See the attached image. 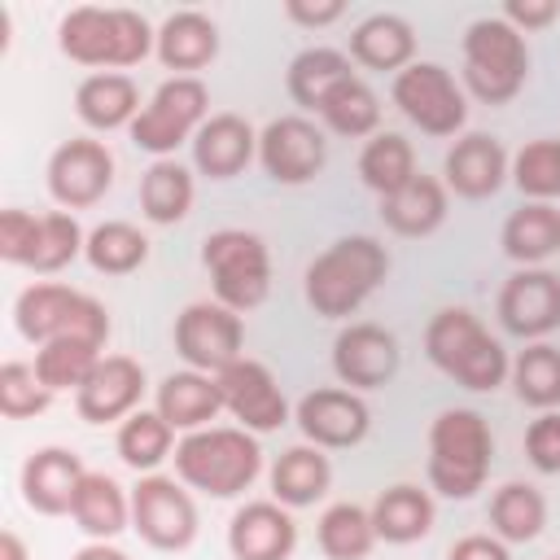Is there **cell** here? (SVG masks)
<instances>
[{
	"label": "cell",
	"mask_w": 560,
	"mask_h": 560,
	"mask_svg": "<svg viewBox=\"0 0 560 560\" xmlns=\"http://www.w3.org/2000/svg\"><path fill=\"white\" fill-rule=\"evenodd\" d=\"M389 276V249L376 236H341L311 258L302 276L306 306L319 319H350Z\"/></svg>",
	"instance_id": "obj_1"
},
{
	"label": "cell",
	"mask_w": 560,
	"mask_h": 560,
	"mask_svg": "<svg viewBox=\"0 0 560 560\" xmlns=\"http://www.w3.org/2000/svg\"><path fill=\"white\" fill-rule=\"evenodd\" d=\"M175 477L210 499H236L245 494L262 472V446L258 433L241 424H210L197 433H184L175 442Z\"/></svg>",
	"instance_id": "obj_2"
},
{
	"label": "cell",
	"mask_w": 560,
	"mask_h": 560,
	"mask_svg": "<svg viewBox=\"0 0 560 560\" xmlns=\"http://www.w3.org/2000/svg\"><path fill=\"white\" fill-rule=\"evenodd\" d=\"M57 48L74 61V66H92L101 70H127L140 66L153 48H158V31L149 26V18L140 9H101V4H79L61 18L57 26Z\"/></svg>",
	"instance_id": "obj_3"
},
{
	"label": "cell",
	"mask_w": 560,
	"mask_h": 560,
	"mask_svg": "<svg viewBox=\"0 0 560 560\" xmlns=\"http://www.w3.org/2000/svg\"><path fill=\"white\" fill-rule=\"evenodd\" d=\"M424 354L442 376H451L472 394H494L512 372L508 350L490 337V328L468 306H446L429 319Z\"/></svg>",
	"instance_id": "obj_4"
},
{
	"label": "cell",
	"mask_w": 560,
	"mask_h": 560,
	"mask_svg": "<svg viewBox=\"0 0 560 560\" xmlns=\"http://www.w3.org/2000/svg\"><path fill=\"white\" fill-rule=\"evenodd\" d=\"M494 464V433L477 407H446L429 424V486L442 499H472Z\"/></svg>",
	"instance_id": "obj_5"
},
{
	"label": "cell",
	"mask_w": 560,
	"mask_h": 560,
	"mask_svg": "<svg viewBox=\"0 0 560 560\" xmlns=\"http://www.w3.org/2000/svg\"><path fill=\"white\" fill-rule=\"evenodd\" d=\"M13 324L35 350L48 341H61V337H83L96 346L109 341V311L92 293L57 284V280L26 284L13 302Z\"/></svg>",
	"instance_id": "obj_6"
},
{
	"label": "cell",
	"mask_w": 560,
	"mask_h": 560,
	"mask_svg": "<svg viewBox=\"0 0 560 560\" xmlns=\"http://www.w3.org/2000/svg\"><path fill=\"white\" fill-rule=\"evenodd\" d=\"M529 79V44L499 13L464 31V88L486 105H508Z\"/></svg>",
	"instance_id": "obj_7"
},
{
	"label": "cell",
	"mask_w": 560,
	"mask_h": 560,
	"mask_svg": "<svg viewBox=\"0 0 560 560\" xmlns=\"http://www.w3.org/2000/svg\"><path fill=\"white\" fill-rule=\"evenodd\" d=\"M201 267L210 271L214 302L245 315L267 302L271 293V254L258 232L245 228H219L201 241Z\"/></svg>",
	"instance_id": "obj_8"
},
{
	"label": "cell",
	"mask_w": 560,
	"mask_h": 560,
	"mask_svg": "<svg viewBox=\"0 0 560 560\" xmlns=\"http://www.w3.org/2000/svg\"><path fill=\"white\" fill-rule=\"evenodd\" d=\"M206 118H210V88L197 74H171L166 83H158V92L127 131L136 149L153 158H171L179 144H192Z\"/></svg>",
	"instance_id": "obj_9"
},
{
	"label": "cell",
	"mask_w": 560,
	"mask_h": 560,
	"mask_svg": "<svg viewBox=\"0 0 560 560\" xmlns=\"http://www.w3.org/2000/svg\"><path fill=\"white\" fill-rule=\"evenodd\" d=\"M389 101L424 136H455L468 122L464 88L442 61H411L407 70H398L389 83Z\"/></svg>",
	"instance_id": "obj_10"
},
{
	"label": "cell",
	"mask_w": 560,
	"mask_h": 560,
	"mask_svg": "<svg viewBox=\"0 0 560 560\" xmlns=\"http://www.w3.org/2000/svg\"><path fill=\"white\" fill-rule=\"evenodd\" d=\"M131 529L153 551H188L197 542V503L179 477L149 472L131 486Z\"/></svg>",
	"instance_id": "obj_11"
},
{
	"label": "cell",
	"mask_w": 560,
	"mask_h": 560,
	"mask_svg": "<svg viewBox=\"0 0 560 560\" xmlns=\"http://www.w3.org/2000/svg\"><path fill=\"white\" fill-rule=\"evenodd\" d=\"M175 350L192 372L219 376L245 354V319L223 302H188L175 315Z\"/></svg>",
	"instance_id": "obj_12"
},
{
	"label": "cell",
	"mask_w": 560,
	"mask_h": 560,
	"mask_svg": "<svg viewBox=\"0 0 560 560\" xmlns=\"http://www.w3.org/2000/svg\"><path fill=\"white\" fill-rule=\"evenodd\" d=\"M219 394H223V411L249 429V433H276L280 424H289V398L276 381V372L262 359L241 354L232 368H223L219 376Z\"/></svg>",
	"instance_id": "obj_13"
},
{
	"label": "cell",
	"mask_w": 560,
	"mask_h": 560,
	"mask_svg": "<svg viewBox=\"0 0 560 560\" xmlns=\"http://www.w3.org/2000/svg\"><path fill=\"white\" fill-rule=\"evenodd\" d=\"M258 162H262L267 179L298 188V184H311L324 171L328 140H324V131L311 118L284 114V118H271L258 131Z\"/></svg>",
	"instance_id": "obj_14"
},
{
	"label": "cell",
	"mask_w": 560,
	"mask_h": 560,
	"mask_svg": "<svg viewBox=\"0 0 560 560\" xmlns=\"http://www.w3.org/2000/svg\"><path fill=\"white\" fill-rule=\"evenodd\" d=\"M293 424L302 429V438L319 451H346L359 446L372 429V411L363 402V394L346 389V385H324L298 398L293 407Z\"/></svg>",
	"instance_id": "obj_15"
},
{
	"label": "cell",
	"mask_w": 560,
	"mask_h": 560,
	"mask_svg": "<svg viewBox=\"0 0 560 560\" xmlns=\"http://www.w3.org/2000/svg\"><path fill=\"white\" fill-rule=\"evenodd\" d=\"M114 188V153L92 140L74 136L52 149L48 158V192L61 210H88Z\"/></svg>",
	"instance_id": "obj_16"
},
{
	"label": "cell",
	"mask_w": 560,
	"mask_h": 560,
	"mask_svg": "<svg viewBox=\"0 0 560 560\" xmlns=\"http://www.w3.org/2000/svg\"><path fill=\"white\" fill-rule=\"evenodd\" d=\"M499 324L521 341H542L560 328V276L547 267H516L499 289Z\"/></svg>",
	"instance_id": "obj_17"
},
{
	"label": "cell",
	"mask_w": 560,
	"mask_h": 560,
	"mask_svg": "<svg viewBox=\"0 0 560 560\" xmlns=\"http://www.w3.org/2000/svg\"><path fill=\"white\" fill-rule=\"evenodd\" d=\"M398 363H402V350H398V337L381 324H346L332 341V372L346 389L363 394V389H381L398 376Z\"/></svg>",
	"instance_id": "obj_18"
},
{
	"label": "cell",
	"mask_w": 560,
	"mask_h": 560,
	"mask_svg": "<svg viewBox=\"0 0 560 560\" xmlns=\"http://www.w3.org/2000/svg\"><path fill=\"white\" fill-rule=\"evenodd\" d=\"M442 184H446V192H455V197H464V201H486V197H494L508 179H512V158H508V149L499 144V136H490V131H468V136H459L451 149H446V158H442Z\"/></svg>",
	"instance_id": "obj_19"
},
{
	"label": "cell",
	"mask_w": 560,
	"mask_h": 560,
	"mask_svg": "<svg viewBox=\"0 0 560 560\" xmlns=\"http://www.w3.org/2000/svg\"><path fill=\"white\" fill-rule=\"evenodd\" d=\"M144 368L131 354H105L88 385L74 394V411L83 424H122L131 411H140L144 398Z\"/></svg>",
	"instance_id": "obj_20"
},
{
	"label": "cell",
	"mask_w": 560,
	"mask_h": 560,
	"mask_svg": "<svg viewBox=\"0 0 560 560\" xmlns=\"http://www.w3.org/2000/svg\"><path fill=\"white\" fill-rule=\"evenodd\" d=\"M298 547V525L284 503L254 499L241 503L228 521V551L236 560H289Z\"/></svg>",
	"instance_id": "obj_21"
},
{
	"label": "cell",
	"mask_w": 560,
	"mask_h": 560,
	"mask_svg": "<svg viewBox=\"0 0 560 560\" xmlns=\"http://www.w3.org/2000/svg\"><path fill=\"white\" fill-rule=\"evenodd\" d=\"M83 459L66 446H39L22 464V503L39 516H70L74 490L83 481Z\"/></svg>",
	"instance_id": "obj_22"
},
{
	"label": "cell",
	"mask_w": 560,
	"mask_h": 560,
	"mask_svg": "<svg viewBox=\"0 0 560 560\" xmlns=\"http://www.w3.org/2000/svg\"><path fill=\"white\" fill-rule=\"evenodd\" d=\"M258 158V131L241 114H210L192 136V166L206 179H236Z\"/></svg>",
	"instance_id": "obj_23"
},
{
	"label": "cell",
	"mask_w": 560,
	"mask_h": 560,
	"mask_svg": "<svg viewBox=\"0 0 560 560\" xmlns=\"http://www.w3.org/2000/svg\"><path fill=\"white\" fill-rule=\"evenodd\" d=\"M153 411L175 429V433H197V429H210V420L223 411V394H219V381L206 376V372H171L162 376L158 394H153Z\"/></svg>",
	"instance_id": "obj_24"
},
{
	"label": "cell",
	"mask_w": 560,
	"mask_h": 560,
	"mask_svg": "<svg viewBox=\"0 0 560 560\" xmlns=\"http://www.w3.org/2000/svg\"><path fill=\"white\" fill-rule=\"evenodd\" d=\"M158 61L175 74H197L219 57V26L201 9H179L158 26Z\"/></svg>",
	"instance_id": "obj_25"
},
{
	"label": "cell",
	"mask_w": 560,
	"mask_h": 560,
	"mask_svg": "<svg viewBox=\"0 0 560 560\" xmlns=\"http://www.w3.org/2000/svg\"><path fill=\"white\" fill-rule=\"evenodd\" d=\"M140 88L131 74H118V70H101V74H88L79 88H74V114L83 127L92 131H118V127H131L140 118Z\"/></svg>",
	"instance_id": "obj_26"
},
{
	"label": "cell",
	"mask_w": 560,
	"mask_h": 560,
	"mask_svg": "<svg viewBox=\"0 0 560 560\" xmlns=\"http://www.w3.org/2000/svg\"><path fill=\"white\" fill-rule=\"evenodd\" d=\"M70 521L92 538V542H114L122 529H131V490H122L109 472H83Z\"/></svg>",
	"instance_id": "obj_27"
},
{
	"label": "cell",
	"mask_w": 560,
	"mask_h": 560,
	"mask_svg": "<svg viewBox=\"0 0 560 560\" xmlns=\"http://www.w3.org/2000/svg\"><path fill=\"white\" fill-rule=\"evenodd\" d=\"M446 206H451V192L442 179L433 175H416L407 188L381 197V223L394 232V236H433L442 223H446Z\"/></svg>",
	"instance_id": "obj_28"
},
{
	"label": "cell",
	"mask_w": 560,
	"mask_h": 560,
	"mask_svg": "<svg viewBox=\"0 0 560 560\" xmlns=\"http://www.w3.org/2000/svg\"><path fill=\"white\" fill-rule=\"evenodd\" d=\"M350 61H359L363 70H407L416 61V31L407 18L398 13H372L350 31Z\"/></svg>",
	"instance_id": "obj_29"
},
{
	"label": "cell",
	"mask_w": 560,
	"mask_h": 560,
	"mask_svg": "<svg viewBox=\"0 0 560 560\" xmlns=\"http://www.w3.org/2000/svg\"><path fill=\"white\" fill-rule=\"evenodd\" d=\"M433 494L411 486V481H398L389 490H381L372 499V525H376V538L381 542H394V547H407V542H420L433 534Z\"/></svg>",
	"instance_id": "obj_30"
},
{
	"label": "cell",
	"mask_w": 560,
	"mask_h": 560,
	"mask_svg": "<svg viewBox=\"0 0 560 560\" xmlns=\"http://www.w3.org/2000/svg\"><path fill=\"white\" fill-rule=\"evenodd\" d=\"M332 486V464L319 446L302 442V446H289L280 451V459L271 464V499L284 503L289 512L293 508H311L328 494Z\"/></svg>",
	"instance_id": "obj_31"
},
{
	"label": "cell",
	"mask_w": 560,
	"mask_h": 560,
	"mask_svg": "<svg viewBox=\"0 0 560 560\" xmlns=\"http://www.w3.org/2000/svg\"><path fill=\"white\" fill-rule=\"evenodd\" d=\"M499 245L516 267H542V258H551L560 245V210L551 201H525L508 214Z\"/></svg>",
	"instance_id": "obj_32"
},
{
	"label": "cell",
	"mask_w": 560,
	"mask_h": 560,
	"mask_svg": "<svg viewBox=\"0 0 560 560\" xmlns=\"http://www.w3.org/2000/svg\"><path fill=\"white\" fill-rule=\"evenodd\" d=\"M192 197H197V184H192V171L175 158H158L144 179H140V210L149 223L158 228H171V223H184L188 210H192Z\"/></svg>",
	"instance_id": "obj_33"
},
{
	"label": "cell",
	"mask_w": 560,
	"mask_h": 560,
	"mask_svg": "<svg viewBox=\"0 0 560 560\" xmlns=\"http://www.w3.org/2000/svg\"><path fill=\"white\" fill-rule=\"evenodd\" d=\"M319 122L332 131V136H346V140H372L381 131V96L359 79H341L324 101H319Z\"/></svg>",
	"instance_id": "obj_34"
},
{
	"label": "cell",
	"mask_w": 560,
	"mask_h": 560,
	"mask_svg": "<svg viewBox=\"0 0 560 560\" xmlns=\"http://www.w3.org/2000/svg\"><path fill=\"white\" fill-rule=\"evenodd\" d=\"M114 446H118V459H122L131 472L149 477V472H158V468L175 455V429H171L153 407H140V411H131V416L118 424Z\"/></svg>",
	"instance_id": "obj_35"
},
{
	"label": "cell",
	"mask_w": 560,
	"mask_h": 560,
	"mask_svg": "<svg viewBox=\"0 0 560 560\" xmlns=\"http://www.w3.org/2000/svg\"><path fill=\"white\" fill-rule=\"evenodd\" d=\"M101 359H105V346L83 341V337H61L35 350V376L44 381L48 394H66V389L79 394Z\"/></svg>",
	"instance_id": "obj_36"
},
{
	"label": "cell",
	"mask_w": 560,
	"mask_h": 560,
	"mask_svg": "<svg viewBox=\"0 0 560 560\" xmlns=\"http://www.w3.org/2000/svg\"><path fill=\"white\" fill-rule=\"evenodd\" d=\"M315 542L328 560H368L372 547L381 542L376 525H372V508H359L350 499L324 508V516L315 525Z\"/></svg>",
	"instance_id": "obj_37"
},
{
	"label": "cell",
	"mask_w": 560,
	"mask_h": 560,
	"mask_svg": "<svg viewBox=\"0 0 560 560\" xmlns=\"http://www.w3.org/2000/svg\"><path fill=\"white\" fill-rule=\"evenodd\" d=\"M83 258L92 262V271L101 276H131L149 262V236L136 228V223H122V219H105L88 232V245H83Z\"/></svg>",
	"instance_id": "obj_38"
},
{
	"label": "cell",
	"mask_w": 560,
	"mask_h": 560,
	"mask_svg": "<svg viewBox=\"0 0 560 560\" xmlns=\"http://www.w3.org/2000/svg\"><path fill=\"white\" fill-rule=\"evenodd\" d=\"M490 529L503 542H534L547 525V499L529 481H508L490 494Z\"/></svg>",
	"instance_id": "obj_39"
},
{
	"label": "cell",
	"mask_w": 560,
	"mask_h": 560,
	"mask_svg": "<svg viewBox=\"0 0 560 560\" xmlns=\"http://www.w3.org/2000/svg\"><path fill=\"white\" fill-rule=\"evenodd\" d=\"M354 70H350V57L341 52V48H324V44H315V48H302L293 61H289V74H284V83H289V96L302 105V109H319V101L341 83V79H350Z\"/></svg>",
	"instance_id": "obj_40"
},
{
	"label": "cell",
	"mask_w": 560,
	"mask_h": 560,
	"mask_svg": "<svg viewBox=\"0 0 560 560\" xmlns=\"http://www.w3.org/2000/svg\"><path fill=\"white\" fill-rule=\"evenodd\" d=\"M416 149L411 140H402L398 131H376L363 153H359V179L376 192V197H389L398 188H407L416 179Z\"/></svg>",
	"instance_id": "obj_41"
},
{
	"label": "cell",
	"mask_w": 560,
	"mask_h": 560,
	"mask_svg": "<svg viewBox=\"0 0 560 560\" xmlns=\"http://www.w3.org/2000/svg\"><path fill=\"white\" fill-rule=\"evenodd\" d=\"M508 381H512V389H516V398L525 407L556 411L560 407V350L551 341H529L512 359Z\"/></svg>",
	"instance_id": "obj_42"
},
{
	"label": "cell",
	"mask_w": 560,
	"mask_h": 560,
	"mask_svg": "<svg viewBox=\"0 0 560 560\" xmlns=\"http://www.w3.org/2000/svg\"><path fill=\"white\" fill-rule=\"evenodd\" d=\"M88 245V232L79 228V219L70 210H48L39 214V232H35V249L26 258V271L35 276H57L61 267H70Z\"/></svg>",
	"instance_id": "obj_43"
},
{
	"label": "cell",
	"mask_w": 560,
	"mask_h": 560,
	"mask_svg": "<svg viewBox=\"0 0 560 560\" xmlns=\"http://www.w3.org/2000/svg\"><path fill=\"white\" fill-rule=\"evenodd\" d=\"M512 184L529 201L560 197V140H529L512 158Z\"/></svg>",
	"instance_id": "obj_44"
},
{
	"label": "cell",
	"mask_w": 560,
	"mask_h": 560,
	"mask_svg": "<svg viewBox=\"0 0 560 560\" xmlns=\"http://www.w3.org/2000/svg\"><path fill=\"white\" fill-rule=\"evenodd\" d=\"M48 402H52V394L35 376V363L9 359L0 368V416L4 420H31V416L48 411Z\"/></svg>",
	"instance_id": "obj_45"
},
{
	"label": "cell",
	"mask_w": 560,
	"mask_h": 560,
	"mask_svg": "<svg viewBox=\"0 0 560 560\" xmlns=\"http://www.w3.org/2000/svg\"><path fill=\"white\" fill-rule=\"evenodd\" d=\"M35 232H39V214L31 210H0V258L13 262V267H26L31 249H35Z\"/></svg>",
	"instance_id": "obj_46"
},
{
	"label": "cell",
	"mask_w": 560,
	"mask_h": 560,
	"mask_svg": "<svg viewBox=\"0 0 560 560\" xmlns=\"http://www.w3.org/2000/svg\"><path fill=\"white\" fill-rule=\"evenodd\" d=\"M525 459L538 472H560V411H542L525 429Z\"/></svg>",
	"instance_id": "obj_47"
},
{
	"label": "cell",
	"mask_w": 560,
	"mask_h": 560,
	"mask_svg": "<svg viewBox=\"0 0 560 560\" xmlns=\"http://www.w3.org/2000/svg\"><path fill=\"white\" fill-rule=\"evenodd\" d=\"M508 26H516L521 35L525 31H542L560 18V0H508L503 13H499Z\"/></svg>",
	"instance_id": "obj_48"
},
{
	"label": "cell",
	"mask_w": 560,
	"mask_h": 560,
	"mask_svg": "<svg viewBox=\"0 0 560 560\" xmlns=\"http://www.w3.org/2000/svg\"><path fill=\"white\" fill-rule=\"evenodd\" d=\"M446 560H512V556H508V542L494 534H464L451 542Z\"/></svg>",
	"instance_id": "obj_49"
},
{
	"label": "cell",
	"mask_w": 560,
	"mask_h": 560,
	"mask_svg": "<svg viewBox=\"0 0 560 560\" xmlns=\"http://www.w3.org/2000/svg\"><path fill=\"white\" fill-rule=\"evenodd\" d=\"M284 18L298 22V26H332V22L346 18V4H341V0H324V4H319V0H315V4H311V0H289V4H284Z\"/></svg>",
	"instance_id": "obj_50"
},
{
	"label": "cell",
	"mask_w": 560,
	"mask_h": 560,
	"mask_svg": "<svg viewBox=\"0 0 560 560\" xmlns=\"http://www.w3.org/2000/svg\"><path fill=\"white\" fill-rule=\"evenodd\" d=\"M70 560H131L127 551H118L114 542H88V547H79Z\"/></svg>",
	"instance_id": "obj_51"
},
{
	"label": "cell",
	"mask_w": 560,
	"mask_h": 560,
	"mask_svg": "<svg viewBox=\"0 0 560 560\" xmlns=\"http://www.w3.org/2000/svg\"><path fill=\"white\" fill-rule=\"evenodd\" d=\"M0 560H31V551H26V542L18 538V529H4V534H0Z\"/></svg>",
	"instance_id": "obj_52"
},
{
	"label": "cell",
	"mask_w": 560,
	"mask_h": 560,
	"mask_svg": "<svg viewBox=\"0 0 560 560\" xmlns=\"http://www.w3.org/2000/svg\"><path fill=\"white\" fill-rule=\"evenodd\" d=\"M556 254H560V245H556Z\"/></svg>",
	"instance_id": "obj_53"
},
{
	"label": "cell",
	"mask_w": 560,
	"mask_h": 560,
	"mask_svg": "<svg viewBox=\"0 0 560 560\" xmlns=\"http://www.w3.org/2000/svg\"><path fill=\"white\" fill-rule=\"evenodd\" d=\"M551 560H560V556H551Z\"/></svg>",
	"instance_id": "obj_54"
},
{
	"label": "cell",
	"mask_w": 560,
	"mask_h": 560,
	"mask_svg": "<svg viewBox=\"0 0 560 560\" xmlns=\"http://www.w3.org/2000/svg\"><path fill=\"white\" fill-rule=\"evenodd\" d=\"M556 140H560V136H556Z\"/></svg>",
	"instance_id": "obj_55"
}]
</instances>
